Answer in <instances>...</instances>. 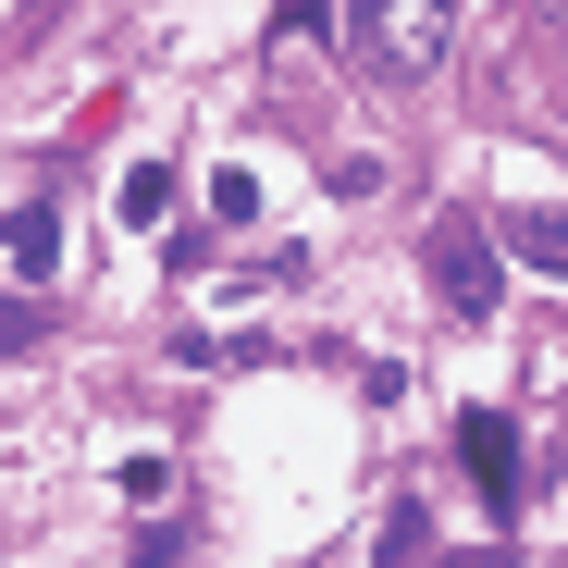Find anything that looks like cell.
<instances>
[{
	"mask_svg": "<svg viewBox=\"0 0 568 568\" xmlns=\"http://www.w3.org/2000/svg\"><path fill=\"white\" fill-rule=\"evenodd\" d=\"M0 235H13V272H50V260H62V223H50V211H13Z\"/></svg>",
	"mask_w": 568,
	"mask_h": 568,
	"instance_id": "5b68a950",
	"label": "cell"
},
{
	"mask_svg": "<svg viewBox=\"0 0 568 568\" xmlns=\"http://www.w3.org/2000/svg\"><path fill=\"white\" fill-rule=\"evenodd\" d=\"M457 445H469V483H483L495 507H519V433H507L495 408H469V420H457Z\"/></svg>",
	"mask_w": 568,
	"mask_h": 568,
	"instance_id": "3957f363",
	"label": "cell"
},
{
	"mask_svg": "<svg viewBox=\"0 0 568 568\" xmlns=\"http://www.w3.org/2000/svg\"><path fill=\"white\" fill-rule=\"evenodd\" d=\"M371 62H384V74H433L445 62V13H433V0H371V13H334Z\"/></svg>",
	"mask_w": 568,
	"mask_h": 568,
	"instance_id": "6da1fadb",
	"label": "cell"
},
{
	"mask_svg": "<svg viewBox=\"0 0 568 568\" xmlns=\"http://www.w3.org/2000/svg\"><path fill=\"white\" fill-rule=\"evenodd\" d=\"M495 284H507L495 235H483V223H445V247H433V297H445L457 322H495Z\"/></svg>",
	"mask_w": 568,
	"mask_h": 568,
	"instance_id": "7a4b0ae2",
	"label": "cell"
},
{
	"mask_svg": "<svg viewBox=\"0 0 568 568\" xmlns=\"http://www.w3.org/2000/svg\"><path fill=\"white\" fill-rule=\"evenodd\" d=\"M384 568H433V544H420V507H396V519H384Z\"/></svg>",
	"mask_w": 568,
	"mask_h": 568,
	"instance_id": "52a82bcc",
	"label": "cell"
},
{
	"mask_svg": "<svg viewBox=\"0 0 568 568\" xmlns=\"http://www.w3.org/2000/svg\"><path fill=\"white\" fill-rule=\"evenodd\" d=\"M507 247H519L544 284H568V211H519V223H507Z\"/></svg>",
	"mask_w": 568,
	"mask_h": 568,
	"instance_id": "277c9868",
	"label": "cell"
},
{
	"mask_svg": "<svg viewBox=\"0 0 568 568\" xmlns=\"http://www.w3.org/2000/svg\"><path fill=\"white\" fill-rule=\"evenodd\" d=\"M161 211H173V173L136 161V173H124V223H161Z\"/></svg>",
	"mask_w": 568,
	"mask_h": 568,
	"instance_id": "8992f818",
	"label": "cell"
},
{
	"mask_svg": "<svg viewBox=\"0 0 568 568\" xmlns=\"http://www.w3.org/2000/svg\"><path fill=\"white\" fill-rule=\"evenodd\" d=\"M445 568H507V556H445Z\"/></svg>",
	"mask_w": 568,
	"mask_h": 568,
	"instance_id": "9c48e42d",
	"label": "cell"
},
{
	"mask_svg": "<svg viewBox=\"0 0 568 568\" xmlns=\"http://www.w3.org/2000/svg\"><path fill=\"white\" fill-rule=\"evenodd\" d=\"M26 334H38V310H26V297H0V346H26Z\"/></svg>",
	"mask_w": 568,
	"mask_h": 568,
	"instance_id": "ba28073f",
	"label": "cell"
}]
</instances>
